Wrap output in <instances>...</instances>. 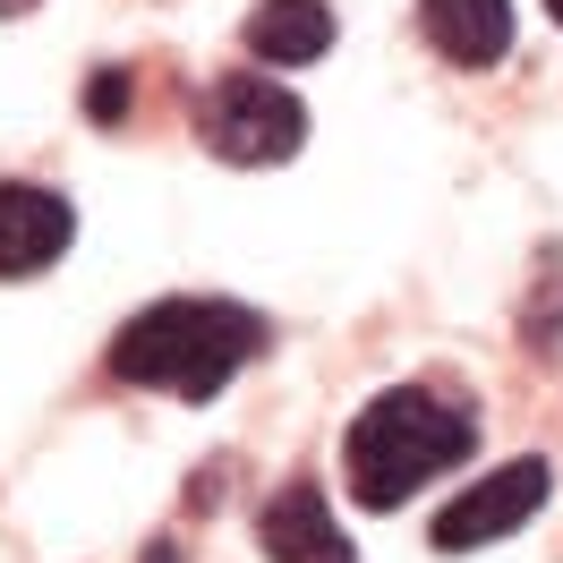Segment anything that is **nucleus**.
Wrapping results in <instances>:
<instances>
[{"mask_svg": "<svg viewBox=\"0 0 563 563\" xmlns=\"http://www.w3.org/2000/svg\"><path fill=\"white\" fill-rule=\"evenodd\" d=\"M256 538H265L274 563H358L351 538H342V521L324 512L317 478H282L274 504H265V521H256Z\"/></svg>", "mask_w": 563, "mask_h": 563, "instance_id": "nucleus-6", "label": "nucleus"}, {"mask_svg": "<svg viewBox=\"0 0 563 563\" xmlns=\"http://www.w3.org/2000/svg\"><path fill=\"white\" fill-rule=\"evenodd\" d=\"M419 35L453 69H495L512 52V0H419Z\"/></svg>", "mask_w": 563, "mask_h": 563, "instance_id": "nucleus-7", "label": "nucleus"}, {"mask_svg": "<svg viewBox=\"0 0 563 563\" xmlns=\"http://www.w3.org/2000/svg\"><path fill=\"white\" fill-rule=\"evenodd\" d=\"M547 9H555V26H563V0H547Z\"/></svg>", "mask_w": 563, "mask_h": 563, "instance_id": "nucleus-12", "label": "nucleus"}, {"mask_svg": "<svg viewBox=\"0 0 563 563\" xmlns=\"http://www.w3.org/2000/svg\"><path fill=\"white\" fill-rule=\"evenodd\" d=\"M470 444H478V419L461 401H444V393H427V385H393L351 419L342 470H351V495L367 512H401L427 478L461 470Z\"/></svg>", "mask_w": 563, "mask_h": 563, "instance_id": "nucleus-2", "label": "nucleus"}, {"mask_svg": "<svg viewBox=\"0 0 563 563\" xmlns=\"http://www.w3.org/2000/svg\"><path fill=\"white\" fill-rule=\"evenodd\" d=\"M86 120H95V129H120V120H129V69L86 77Z\"/></svg>", "mask_w": 563, "mask_h": 563, "instance_id": "nucleus-9", "label": "nucleus"}, {"mask_svg": "<svg viewBox=\"0 0 563 563\" xmlns=\"http://www.w3.org/2000/svg\"><path fill=\"white\" fill-rule=\"evenodd\" d=\"M247 52L274 60V69L324 60L333 52V9L324 0H265V9H247Z\"/></svg>", "mask_w": 563, "mask_h": 563, "instance_id": "nucleus-8", "label": "nucleus"}, {"mask_svg": "<svg viewBox=\"0 0 563 563\" xmlns=\"http://www.w3.org/2000/svg\"><path fill=\"white\" fill-rule=\"evenodd\" d=\"M26 9H35V0H0V18H26Z\"/></svg>", "mask_w": 563, "mask_h": 563, "instance_id": "nucleus-11", "label": "nucleus"}, {"mask_svg": "<svg viewBox=\"0 0 563 563\" xmlns=\"http://www.w3.org/2000/svg\"><path fill=\"white\" fill-rule=\"evenodd\" d=\"M265 342L274 324L240 299H154L145 317L111 333V376L145 393H179V401H213Z\"/></svg>", "mask_w": 563, "mask_h": 563, "instance_id": "nucleus-1", "label": "nucleus"}, {"mask_svg": "<svg viewBox=\"0 0 563 563\" xmlns=\"http://www.w3.org/2000/svg\"><path fill=\"white\" fill-rule=\"evenodd\" d=\"M197 129L222 163H290L299 145H308V103L274 86V77H213L206 86V111H197Z\"/></svg>", "mask_w": 563, "mask_h": 563, "instance_id": "nucleus-3", "label": "nucleus"}, {"mask_svg": "<svg viewBox=\"0 0 563 563\" xmlns=\"http://www.w3.org/2000/svg\"><path fill=\"white\" fill-rule=\"evenodd\" d=\"M77 213L60 188H35V179H0V282L43 274L60 247H69Z\"/></svg>", "mask_w": 563, "mask_h": 563, "instance_id": "nucleus-5", "label": "nucleus"}, {"mask_svg": "<svg viewBox=\"0 0 563 563\" xmlns=\"http://www.w3.org/2000/svg\"><path fill=\"white\" fill-rule=\"evenodd\" d=\"M547 487H555V470L538 453L521 461H504V470H487L478 487H461L444 512H435V547L444 555H470V547H495V538H512V529L547 504Z\"/></svg>", "mask_w": 563, "mask_h": 563, "instance_id": "nucleus-4", "label": "nucleus"}, {"mask_svg": "<svg viewBox=\"0 0 563 563\" xmlns=\"http://www.w3.org/2000/svg\"><path fill=\"white\" fill-rule=\"evenodd\" d=\"M179 555V547H172V538H154V547H145V563H172Z\"/></svg>", "mask_w": 563, "mask_h": 563, "instance_id": "nucleus-10", "label": "nucleus"}]
</instances>
